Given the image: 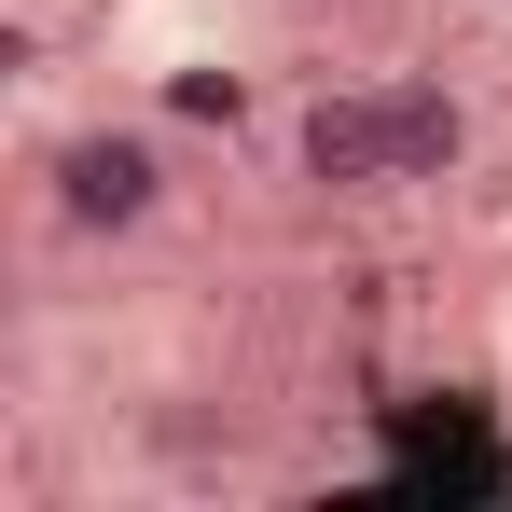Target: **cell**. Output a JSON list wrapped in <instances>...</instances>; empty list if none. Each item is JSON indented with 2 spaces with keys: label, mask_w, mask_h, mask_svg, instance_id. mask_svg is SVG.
<instances>
[{
  "label": "cell",
  "mask_w": 512,
  "mask_h": 512,
  "mask_svg": "<svg viewBox=\"0 0 512 512\" xmlns=\"http://www.w3.org/2000/svg\"><path fill=\"white\" fill-rule=\"evenodd\" d=\"M42 194L70 236H153L167 222V139L153 125H70L42 153Z\"/></svg>",
  "instance_id": "obj_1"
},
{
  "label": "cell",
  "mask_w": 512,
  "mask_h": 512,
  "mask_svg": "<svg viewBox=\"0 0 512 512\" xmlns=\"http://www.w3.org/2000/svg\"><path fill=\"white\" fill-rule=\"evenodd\" d=\"M291 153H305V180H319V194H402V167H388V84H333V97H305Z\"/></svg>",
  "instance_id": "obj_2"
},
{
  "label": "cell",
  "mask_w": 512,
  "mask_h": 512,
  "mask_svg": "<svg viewBox=\"0 0 512 512\" xmlns=\"http://www.w3.org/2000/svg\"><path fill=\"white\" fill-rule=\"evenodd\" d=\"M388 167H402V194L457 180V167H471V97L429 84V70H402V84H388Z\"/></svg>",
  "instance_id": "obj_3"
},
{
  "label": "cell",
  "mask_w": 512,
  "mask_h": 512,
  "mask_svg": "<svg viewBox=\"0 0 512 512\" xmlns=\"http://www.w3.org/2000/svg\"><path fill=\"white\" fill-rule=\"evenodd\" d=\"M167 97H180V111H194V125H236V70H180Z\"/></svg>",
  "instance_id": "obj_4"
}]
</instances>
